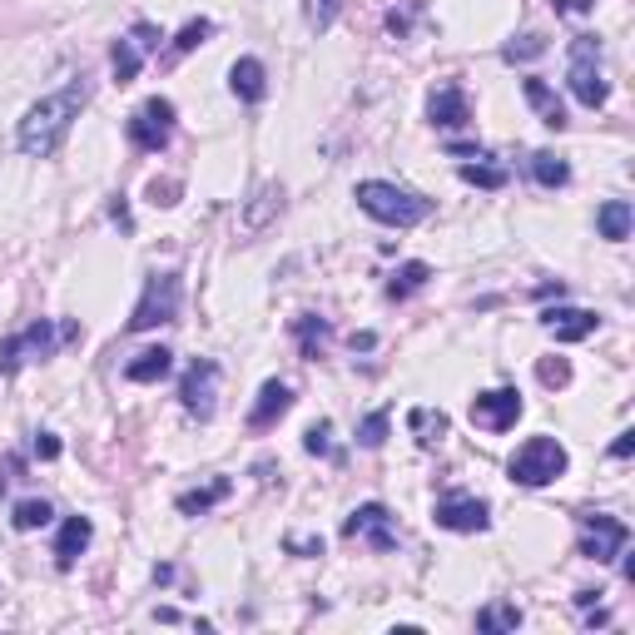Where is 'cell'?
Segmentation results:
<instances>
[{"mask_svg":"<svg viewBox=\"0 0 635 635\" xmlns=\"http://www.w3.org/2000/svg\"><path fill=\"white\" fill-rule=\"evenodd\" d=\"M85 100H90L85 80H70L65 90H55V95H45L40 105H30L25 120H20V129H15L20 154H30V159H50V154L65 144L70 125L80 120V105H85Z\"/></svg>","mask_w":635,"mask_h":635,"instance_id":"obj_1","label":"cell"},{"mask_svg":"<svg viewBox=\"0 0 635 635\" xmlns=\"http://www.w3.org/2000/svg\"><path fill=\"white\" fill-rule=\"evenodd\" d=\"M353 199H358V209H363L368 219H378L387 229H412V224H422V219L432 214V204H427L417 189H402V184H392V179H363V184L353 189Z\"/></svg>","mask_w":635,"mask_h":635,"instance_id":"obj_2","label":"cell"},{"mask_svg":"<svg viewBox=\"0 0 635 635\" xmlns=\"http://www.w3.org/2000/svg\"><path fill=\"white\" fill-rule=\"evenodd\" d=\"M70 338H80V328L75 323H50V318H35L25 333H10L5 343H0V373H20L25 363H45V358H55V348L60 343H70Z\"/></svg>","mask_w":635,"mask_h":635,"instance_id":"obj_3","label":"cell"},{"mask_svg":"<svg viewBox=\"0 0 635 635\" xmlns=\"http://www.w3.org/2000/svg\"><path fill=\"white\" fill-rule=\"evenodd\" d=\"M566 467H571V457H566V447L556 442V437H526L521 447H516V457L507 462L511 482L516 487H551L556 477H566Z\"/></svg>","mask_w":635,"mask_h":635,"instance_id":"obj_4","label":"cell"},{"mask_svg":"<svg viewBox=\"0 0 635 635\" xmlns=\"http://www.w3.org/2000/svg\"><path fill=\"white\" fill-rule=\"evenodd\" d=\"M566 85H571L576 105H586V110H601V105L611 100V85H606V75H601V40H596V35H576V40H571Z\"/></svg>","mask_w":635,"mask_h":635,"instance_id":"obj_5","label":"cell"},{"mask_svg":"<svg viewBox=\"0 0 635 635\" xmlns=\"http://www.w3.org/2000/svg\"><path fill=\"white\" fill-rule=\"evenodd\" d=\"M179 298H184V283L179 273H149L144 278V293L129 313V333H149L159 323H174L179 318Z\"/></svg>","mask_w":635,"mask_h":635,"instance_id":"obj_6","label":"cell"},{"mask_svg":"<svg viewBox=\"0 0 635 635\" xmlns=\"http://www.w3.org/2000/svg\"><path fill=\"white\" fill-rule=\"evenodd\" d=\"M626 541H631V526H626L621 516H611V511L581 516V556H586V561L606 566V561L626 556Z\"/></svg>","mask_w":635,"mask_h":635,"instance_id":"obj_7","label":"cell"},{"mask_svg":"<svg viewBox=\"0 0 635 635\" xmlns=\"http://www.w3.org/2000/svg\"><path fill=\"white\" fill-rule=\"evenodd\" d=\"M125 134H129V144H134V149H144V154L169 149V139H174V100H164V95L144 100V105L129 115Z\"/></svg>","mask_w":635,"mask_h":635,"instance_id":"obj_8","label":"cell"},{"mask_svg":"<svg viewBox=\"0 0 635 635\" xmlns=\"http://www.w3.org/2000/svg\"><path fill=\"white\" fill-rule=\"evenodd\" d=\"M432 521H437L442 531L472 536V531H487V526H492V507H487L482 497H472V492H447V497H437Z\"/></svg>","mask_w":635,"mask_h":635,"instance_id":"obj_9","label":"cell"},{"mask_svg":"<svg viewBox=\"0 0 635 635\" xmlns=\"http://www.w3.org/2000/svg\"><path fill=\"white\" fill-rule=\"evenodd\" d=\"M179 402H184V412H189V417L209 422V417H214V402H219V363L194 358V363H189V373L179 378Z\"/></svg>","mask_w":635,"mask_h":635,"instance_id":"obj_10","label":"cell"},{"mask_svg":"<svg viewBox=\"0 0 635 635\" xmlns=\"http://www.w3.org/2000/svg\"><path fill=\"white\" fill-rule=\"evenodd\" d=\"M343 536L368 541L373 551H397V516L382 507V502H363V507L343 521Z\"/></svg>","mask_w":635,"mask_h":635,"instance_id":"obj_11","label":"cell"},{"mask_svg":"<svg viewBox=\"0 0 635 635\" xmlns=\"http://www.w3.org/2000/svg\"><path fill=\"white\" fill-rule=\"evenodd\" d=\"M516 417H521V392L516 387H492V392L472 397V422L482 432H511Z\"/></svg>","mask_w":635,"mask_h":635,"instance_id":"obj_12","label":"cell"},{"mask_svg":"<svg viewBox=\"0 0 635 635\" xmlns=\"http://www.w3.org/2000/svg\"><path fill=\"white\" fill-rule=\"evenodd\" d=\"M541 328H546L556 343H581V338H591V333L601 328V313H591V308H571V303H556V308H546V313H541Z\"/></svg>","mask_w":635,"mask_h":635,"instance_id":"obj_13","label":"cell"},{"mask_svg":"<svg viewBox=\"0 0 635 635\" xmlns=\"http://www.w3.org/2000/svg\"><path fill=\"white\" fill-rule=\"evenodd\" d=\"M90 541H95V521H90V516H65L60 531H55V566L70 571V566L90 551Z\"/></svg>","mask_w":635,"mask_h":635,"instance_id":"obj_14","label":"cell"},{"mask_svg":"<svg viewBox=\"0 0 635 635\" xmlns=\"http://www.w3.org/2000/svg\"><path fill=\"white\" fill-rule=\"evenodd\" d=\"M427 120L437 129H462L472 125V105H467V90L462 85H442V90H432V100H427Z\"/></svg>","mask_w":635,"mask_h":635,"instance_id":"obj_15","label":"cell"},{"mask_svg":"<svg viewBox=\"0 0 635 635\" xmlns=\"http://www.w3.org/2000/svg\"><path fill=\"white\" fill-rule=\"evenodd\" d=\"M521 95H526V105L536 110V120H541L546 129H566V125H571V120H566L561 95H556V90H551L541 75H526V80H521Z\"/></svg>","mask_w":635,"mask_h":635,"instance_id":"obj_16","label":"cell"},{"mask_svg":"<svg viewBox=\"0 0 635 635\" xmlns=\"http://www.w3.org/2000/svg\"><path fill=\"white\" fill-rule=\"evenodd\" d=\"M229 90H234L244 105H258V100L268 95V70H263L258 55H239V60L229 65Z\"/></svg>","mask_w":635,"mask_h":635,"instance_id":"obj_17","label":"cell"},{"mask_svg":"<svg viewBox=\"0 0 635 635\" xmlns=\"http://www.w3.org/2000/svg\"><path fill=\"white\" fill-rule=\"evenodd\" d=\"M288 407H293V387H288V382H278V378L263 382V387H258V397H254V412H249V427H254V432L273 427Z\"/></svg>","mask_w":635,"mask_h":635,"instance_id":"obj_18","label":"cell"},{"mask_svg":"<svg viewBox=\"0 0 635 635\" xmlns=\"http://www.w3.org/2000/svg\"><path fill=\"white\" fill-rule=\"evenodd\" d=\"M278 214H283V189H278V184H263L254 199H249V209H244L239 224H244V234H263Z\"/></svg>","mask_w":635,"mask_h":635,"instance_id":"obj_19","label":"cell"},{"mask_svg":"<svg viewBox=\"0 0 635 635\" xmlns=\"http://www.w3.org/2000/svg\"><path fill=\"white\" fill-rule=\"evenodd\" d=\"M596 229H601V239H611V244H626L635 229V209L626 199H606L601 209H596Z\"/></svg>","mask_w":635,"mask_h":635,"instance_id":"obj_20","label":"cell"},{"mask_svg":"<svg viewBox=\"0 0 635 635\" xmlns=\"http://www.w3.org/2000/svg\"><path fill=\"white\" fill-rule=\"evenodd\" d=\"M169 368H174V353L169 348H144V353H134L125 363V378L129 382H164Z\"/></svg>","mask_w":635,"mask_h":635,"instance_id":"obj_21","label":"cell"},{"mask_svg":"<svg viewBox=\"0 0 635 635\" xmlns=\"http://www.w3.org/2000/svg\"><path fill=\"white\" fill-rule=\"evenodd\" d=\"M229 497V477H214L209 487H194V492H179V502L174 507L184 511V516H209V511L219 507Z\"/></svg>","mask_w":635,"mask_h":635,"instance_id":"obj_22","label":"cell"},{"mask_svg":"<svg viewBox=\"0 0 635 635\" xmlns=\"http://www.w3.org/2000/svg\"><path fill=\"white\" fill-rule=\"evenodd\" d=\"M427 278H432V268H427L422 258H412V263H402V268L387 278V298L402 303V298H412L417 288H427Z\"/></svg>","mask_w":635,"mask_h":635,"instance_id":"obj_23","label":"cell"},{"mask_svg":"<svg viewBox=\"0 0 635 635\" xmlns=\"http://www.w3.org/2000/svg\"><path fill=\"white\" fill-rule=\"evenodd\" d=\"M531 179H536L541 189H561V184L571 179V164H566L561 154H551V149H536V154H531Z\"/></svg>","mask_w":635,"mask_h":635,"instance_id":"obj_24","label":"cell"},{"mask_svg":"<svg viewBox=\"0 0 635 635\" xmlns=\"http://www.w3.org/2000/svg\"><path fill=\"white\" fill-rule=\"evenodd\" d=\"M293 338H298L303 358H318L323 343H328V318H318V313H298V318H293Z\"/></svg>","mask_w":635,"mask_h":635,"instance_id":"obj_25","label":"cell"},{"mask_svg":"<svg viewBox=\"0 0 635 635\" xmlns=\"http://www.w3.org/2000/svg\"><path fill=\"white\" fill-rule=\"evenodd\" d=\"M407 427L417 432L422 447H432V442L447 437V412H437V407H412V412H407Z\"/></svg>","mask_w":635,"mask_h":635,"instance_id":"obj_26","label":"cell"},{"mask_svg":"<svg viewBox=\"0 0 635 635\" xmlns=\"http://www.w3.org/2000/svg\"><path fill=\"white\" fill-rule=\"evenodd\" d=\"M139 65H144V50H139L134 40H115V50H110L115 85H134V80H139Z\"/></svg>","mask_w":635,"mask_h":635,"instance_id":"obj_27","label":"cell"},{"mask_svg":"<svg viewBox=\"0 0 635 635\" xmlns=\"http://www.w3.org/2000/svg\"><path fill=\"white\" fill-rule=\"evenodd\" d=\"M50 516H55V507L45 497H25V502H15V511H10V526L15 531H40V526H50Z\"/></svg>","mask_w":635,"mask_h":635,"instance_id":"obj_28","label":"cell"},{"mask_svg":"<svg viewBox=\"0 0 635 635\" xmlns=\"http://www.w3.org/2000/svg\"><path fill=\"white\" fill-rule=\"evenodd\" d=\"M472 159H477V164H462V179H467V184H477V189H502V184H507V169L492 164V154L477 149Z\"/></svg>","mask_w":635,"mask_h":635,"instance_id":"obj_29","label":"cell"},{"mask_svg":"<svg viewBox=\"0 0 635 635\" xmlns=\"http://www.w3.org/2000/svg\"><path fill=\"white\" fill-rule=\"evenodd\" d=\"M477 631L482 635H507V631H521V611L516 606H487V611H477Z\"/></svg>","mask_w":635,"mask_h":635,"instance_id":"obj_30","label":"cell"},{"mask_svg":"<svg viewBox=\"0 0 635 635\" xmlns=\"http://www.w3.org/2000/svg\"><path fill=\"white\" fill-rule=\"evenodd\" d=\"M387 427H392V417H387V412H368V417L358 422V447L378 452L382 442H387Z\"/></svg>","mask_w":635,"mask_h":635,"instance_id":"obj_31","label":"cell"},{"mask_svg":"<svg viewBox=\"0 0 635 635\" xmlns=\"http://www.w3.org/2000/svg\"><path fill=\"white\" fill-rule=\"evenodd\" d=\"M209 35H214V20H204V15H199V20H189V25L174 35V55H189V50H199Z\"/></svg>","mask_w":635,"mask_h":635,"instance_id":"obj_32","label":"cell"},{"mask_svg":"<svg viewBox=\"0 0 635 635\" xmlns=\"http://www.w3.org/2000/svg\"><path fill=\"white\" fill-rule=\"evenodd\" d=\"M303 447H308V457H338V447H333V422H313L308 432H303Z\"/></svg>","mask_w":635,"mask_h":635,"instance_id":"obj_33","label":"cell"},{"mask_svg":"<svg viewBox=\"0 0 635 635\" xmlns=\"http://www.w3.org/2000/svg\"><path fill=\"white\" fill-rule=\"evenodd\" d=\"M338 10H343V0H303V20H308L318 35H323V30H333Z\"/></svg>","mask_w":635,"mask_h":635,"instance_id":"obj_34","label":"cell"},{"mask_svg":"<svg viewBox=\"0 0 635 635\" xmlns=\"http://www.w3.org/2000/svg\"><path fill=\"white\" fill-rule=\"evenodd\" d=\"M417 10H422V0H407V5H392V10H387V35H392V40H407V30H412V20H417Z\"/></svg>","mask_w":635,"mask_h":635,"instance_id":"obj_35","label":"cell"},{"mask_svg":"<svg viewBox=\"0 0 635 635\" xmlns=\"http://www.w3.org/2000/svg\"><path fill=\"white\" fill-rule=\"evenodd\" d=\"M179 194H184L179 179H149V204H154V209H174Z\"/></svg>","mask_w":635,"mask_h":635,"instance_id":"obj_36","label":"cell"},{"mask_svg":"<svg viewBox=\"0 0 635 635\" xmlns=\"http://www.w3.org/2000/svg\"><path fill=\"white\" fill-rule=\"evenodd\" d=\"M502 55H507V60H536V55H546V40L526 30V35H516V40H511Z\"/></svg>","mask_w":635,"mask_h":635,"instance_id":"obj_37","label":"cell"},{"mask_svg":"<svg viewBox=\"0 0 635 635\" xmlns=\"http://www.w3.org/2000/svg\"><path fill=\"white\" fill-rule=\"evenodd\" d=\"M536 378L546 382V387H566V382H571V363H566V358H546V363L536 368Z\"/></svg>","mask_w":635,"mask_h":635,"instance_id":"obj_38","label":"cell"},{"mask_svg":"<svg viewBox=\"0 0 635 635\" xmlns=\"http://www.w3.org/2000/svg\"><path fill=\"white\" fill-rule=\"evenodd\" d=\"M129 40L139 45V50H154L164 35H159V25H149V20H134V30H129Z\"/></svg>","mask_w":635,"mask_h":635,"instance_id":"obj_39","label":"cell"},{"mask_svg":"<svg viewBox=\"0 0 635 635\" xmlns=\"http://www.w3.org/2000/svg\"><path fill=\"white\" fill-rule=\"evenodd\" d=\"M60 452H65V442H60L55 432H35V457H40V462H55Z\"/></svg>","mask_w":635,"mask_h":635,"instance_id":"obj_40","label":"cell"},{"mask_svg":"<svg viewBox=\"0 0 635 635\" xmlns=\"http://www.w3.org/2000/svg\"><path fill=\"white\" fill-rule=\"evenodd\" d=\"M283 546L293 556H323V536H283Z\"/></svg>","mask_w":635,"mask_h":635,"instance_id":"obj_41","label":"cell"},{"mask_svg":"<svg viewBox=\"0 0 635 635\" xmlns=\"http://www.w3.org/2000/svg\"><path fill=\"white\" fill-rule=\"evenodd\" d=\"M110 219L125 229V234H134V219H129V204H125V194L120 199H110Z\"/></svg>","mask_w":635,"mask_h":635,"instance_id":"obj_42","label":"cell"},{"mask_svg":"<svg viewBox=\"0 0 635 635\" xmlns=\"http://www.w3.org/2000/svg\"><path fill=\"white\" fill-rule=\"evenodd\" d=\"M551 5H556V15H586L596 0H551Z\"/></svg>","mask_w":635,"mask_h":635,"instance_id":"obj_43","label":"cell"},{"mask_svg":"<svg viewBox=\"0 0 635 635\" xmlns=\"http://www.w3.org/2000/svg\"><path fill=\"white\" fill-rule=\"evenodd\" d=\"M631 452H635V432H621V437L611 442V457H621V462H626Z\"/></svg>","mask_w":635,"mask_h":635,"instance_id":"obj_44","label":"cell"}]
</instances>
